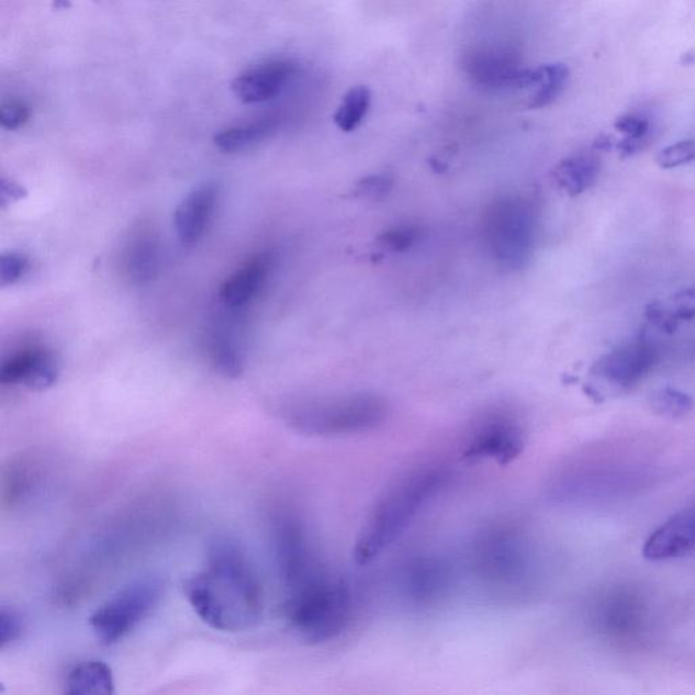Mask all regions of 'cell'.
<instances>
[{
	"instance_id": "d6a6232c",
	"label": "cell",
	"mask_w": 695,
	"mask_h": 695,
	"mask_svg": "<svg viewBox=\"0 0 695 695\" xmlns=\"http://www.w3.org/2000/svg\"><path fill=\"white\" fill-rule=\"evenodd\" d=\"M27 197V191L19 182L2 178L0 181V204L8 206Z\"/></svg>"
},
{
	"instance_id": "7402d4cb",
	"label": "cell",
	"mask_w": 695,
	"mask_h": 695,
	"mask_svg": "<svg viewBox=\"0 0 695 695\" xmlns=\"http://www.w3.org/2000/svg\"><path fill=\"white\" fill-rule=\"evenodd\" d=\"M371 90L360 85L349 89L335 113V123L344 132H352L363 123L371 107Z\"/></svg>"
},
{
	"instance_id": "e0dca14e",
	"label": "cell",
	"mask_w": 695,
	"mask_h": 695,
	"mask_svg": "<svg viewBox=\"0 0 695 695\" xmlns=\"http://www.w3.org/2000/svg\"><path fill=\"white\" fill-rule=\"evenodd\" d=\"M269 268H271V258L267 255L253 257L224 281L220 294L221 301L232 309L245 306L261 289Z\"/></svg>"
},
{
	"instance_id": "603a6c76",
	"label": "cell",
	"mask_w": 695,
	"mask_h": 695,
	"mask_svg": "<svg viewBox=\"0 0 695 695\" xmlns=\"http://www.w3.org/2000/svg\"><path fill=\"white\" fill-rule=\"evenodd\" d=\"M157 248L152 238L142 237L137 238L132 244L128 257H126V269L132 280L136 283L145 284L147 281L154 279L157 273Z\"/></svg>"
},
{
	"instance_id": "4fadbf2b",
	"label": "cell",
	"mask_w": 695,
	"mask_h": 695,
	"mask_svg": "<svg viewBox=\"0 0 695 695\" xmlns=\"http://www.w3.org/2000/svg\"><path fill=\"white\" fill-rule=\"evenodd\" d=\"M657 363V354L644 344L625 347L603 356L591 369V373L613 388L630 389Z\"/></svg>"
},
{
	"instance_id": "9a60e30c",
	"label": "cell",
	"mask_w": 695,
	"mask_h": 695,
	"mask_svg": "<svg viewBox=\"0 0 695 695\" xmlns=\"http://www.w3.org/2000/svg\"><path fill=\"white\" fill-rule=\"evenodd\" d=\"M695 550V507L672 516L648 537L642 556L665 561L691 554Z\"/></svg>"
},
{
	"instance_id": "f1b7e54d",
	"label": "cell",
	"mask_w": 695,
	"mask_h": 695,
	"mask_svg": "<svg viewBox=\"0 0 695 695\" xmlns=\"http://www.w3.org/2000/svg\"><path fill=\"white\" fill-rule=\"evenodd\" d=\"M31 108L21 101L4 102L0 108V125L5 131H19L31 120Z\"/></svg>"
},
{
	"instance_id": "ba28073f",
	"label": "cell",
	"mask_w": 695,
	"mask_h": 695,
	"mask_svg": "<svg viewBox=\"0 0 695 695\" xmlns=\"http://www.w3.org/2000/svg\"><path fill=\"white\" fill-rule=\"evenodd\" d=\"M526 430L515 413L505 410L485 412L470 425L462 441V458L469 462L508 464L522 456Z\"/></svg>"
},
{
	"instance_id": "6da1fadb",
	"label": "cell",
	"mask_w": 695,
	"mask_h": 695,
	"mask_svg": "<svg viewBox=\"0 0 695 695\" xmlns=\"http://www.w3.org/2000/svg\"><path fill=\"white\" fill-rule=\"evenodd\" d=\"M186 595L212 629L237 634L260 621V582L244 548L232 538H216L210 545L205 570L188 580Z\"/></svg>"
},
{
	"instance_id": "5bb4252c",
	"label": "cell",
	"mask_w": 695,
	"mask_h": 695,
	"mask_svg": "<svg viewBox=\"0 0 695 695\" xmlns=\"http://www.w3.org/2000/svg\"><path fill=\"white\" fill-rule=\"evenodd\" d=\"M59 378L54 354L43 348H26L11 356L0 369V383L22 384L33 392L48 390Z\"/></svg>"
},
{
	"instance_id": "83f0119b",
	"label": "cell",
	"mask_w": 695,
	"mask_h": 695,
	"mask_svg": "<svg viewBox=\"0 0 695 695\" xmlns=\"http://www.w3.org/2000/svg\"><path fill=\"white\" fill-rule=\"evenodd\" d=\"M29 269V258L21 253H5L0 257V287L14 285L24 278Z\"/></svg>"
},
{
	"instance_id": "ac0fdd59",
	"label": "cell",
	"mask_w": 695,
	"mask_h": 695,
	"mask_svg": "<svg viewBox=\"0 0 695 695\" xmlns=\"http://www.w3.org/2000/svg\"><path fill=\"white\" fill-rule=\"evenodd\" d=\"M568 80H570V70L561 63L530 68L525 89L530 90L531 93L528 97L527 108L541 109L551 105L565 90Z\"/></svg>"
},
{
	"instance_id": "cb8c5ba5",
	"label": "cell",
	"mask_w": 695,
	"mask_h": 695,
	"mask_svg": "<svg viewBox=\"0 0 695 695\" xmlns=\"http://www.w3.org/2000/svg\"><path fill=\"white\" fill-rule=\"evenodd\" d=\"M210 358L217 372L227 378H238L244 372V361L229 338L215 335L210 341Z\"/></svg>"
},
{
	"instance_id": "f546056e",
	"label": "cell",
	"mask_w": 695,
	"mask_h": 695,
	"mask_svg": "<svg viewBox=\"0 0 695 695\" xmlns=\"http://www.w3.org/2000/svg\"><path fill=\"white\" fill-rule=\"evenodd\" d=\"M418 229L416 227H395L389 229L379 237V243L389 250L402 251L410 249L418 238Z\"/></svg>"
},
{
	"instance_id": "8992f818",
	"label": "cell",
	"mask_w": 695,
	"mask_h": 695,
	"mask_svg": "<svg viewBox=\"0 0 695 695\" xmlns=\"http://www.w3.org/2000/svg\"><path fill=\"white\" fill-rule=\"evenodd\" d=\"M160 597L162 583L158 579L136 580L97 608L90 617L91 629L102 644H116L145 621Z\"/></svg>"
},
{
	"instance_id": "484cf974",
	"label": "cell",
	"mask_w": 695,
	"mask_h": 695,
	"mask_svg": "<svg viewBox=\"0 0 695 695\" xmlns=\"http://www.w3.org/2000/svg\"><path fill=\"white\" fill-rule=\"evenodd\" d=\"M693 160H695V137L668 146L657 155V164L664 170L681 168Z\"/></svg>"
},
{
	"instance_id": "277c9868",
	"label": "cell",
	"mask_w": 695,
	"mask_h": 695,
	"mask_svg": "<svg viewBox=\"0 0 695 695\" xmlns=\"http://www.w3.org/2000/svg\"><path fill=\"white\" fill-rule=\"evenodd\" d=\"M473 572L495 595H522L534 576L530 541L520 527L498 525L485 528L470 551Z\"/></svg>"
},
{
	"instance_id": "d4e9b609",
	"label": "cell",
	"mask_w": 695,
	"mask_h": 695,
	"mask_svg": "<svg viewBox=\"0 0 695 695\" xmlns=\"http://www.w3.org/2000/svg\"><path fill=\"white\" fill-rule=\"evenodd\" d=\"M649 404L658 415L670 418L685 416L694 407L691 395L672 388L657 390L649 397Z\"/></svg>"
},
{
	"instance_id": "7c38bea8",
	"label": "cell",
	"mask_w": 695,
	"mask_h": 695,
	"mask_svg": "<svg viewBox=\"0 0 695 695\" xmlns=\"http://www.w3.org/2000/svg\"><path fill=\"white\" fill-rule=\"evenodd\" d=\"M596 623L610 639L635 641L644 630L646 608L639 597L628 591H616L596 607Z\"/></svg>"
},
{
	"instance_id": "9c48e42d",
	"label": "cell",
	"mask_w": 695,
	"mask_h": 695,
	"mask_svg": "<svg viewBox=\"0 0 695 695\" xmlns=\"http://www.w3.org/2000/svg\"><path fill=\"white\" fill-rule=\"evenodd\" d=\"M274 548L285 594L307 587L330 574L313 547L306 527L295 515L284 514L276 520Z\"/></svg>"
},
{
	"instance_id": "30bf717a",
	"label": "cell",
	"mask_w": 695,
	"mask_h": 695,
	"mask_svg": "<svg viewBox=\"0 0 695 695\" xmlns=\"http://www.w3.org/2000/svg\"><path fill=\"white\" fill-rule=\"evenodd\" d=\"M301 72L299 63L291 59H273L249 68L233 80L232 90L240 102L262 103L281 94L292 79Z\"/></svg>"
},
{
	"instance_id": "7a4b0ae2",
	"label": "cell",
	"mask_w": 695,
	"mask_h": 695,
	"mask_svg": "<svg viewBox=\"0 0 695 695\" xmlns=\"http://www.w3.org/2000/svg\"><path fill=\"white\" fill-rule=\"evenodd\" d=\"M448 470L441 464L424 463L395 479L373 503L354 549L355 561L365 565L393 547L445 490Z\"/></svg>"
},
{
	"instance_id": "5b68a950",
	"label": "cell",
	"mask_w": 695,
	"mask_h": 695,
	"mask_svg": "<svg viewBox=\"0 0 695 695\" xmlns=\"http://www.w3.org/2000/svg\"><path fill=\"white\" fill-rule=\"evenodd\" d=\"M284 616L299 639L310 644L329 642L352 621V591L343 579L327 574L307 587L285 594Z\"/></svg>"
},
{
	"instance_id": "4316f807",
	"label": "cell",
	"mask_w": 695,
	"mask_h": 695,
	"mask_svg": "<svg viewBox=\"0 0 695 695\" xmlns=\"http://www.w3.org/2000/svg\"><path fill=\"white\" fill-rule=\"evenodd\" d=\"M25 623L21 614L11 606L0 608V649L15 644L24 635Z\"/></svg>"
},
{
	"instance_id": "3957f363",
	"label": "cell",
	"mask_w": 695,
	"mask_h": 695,
	"mask_svg": "<svg viewBox=\"0 0 695 695\" xmlns=\"http://www.w3.org/2000/svg\"><path fill=\"white\" fill-rule=\"evenodd\" d=\"M284 421L299 434L317 438H346L381 427L388 405L371 393H350L295 402L285 407Z\"/></svg>"
},
{
	"instance_id": "4dcf8cb0",
	"label": "cell",
	"mask_w": 695,
	"mask_h": 695,
	"mask_svg": "<svg viewBox=\"0 0 695 695\" xmlns=\"http://www.w3.org/2000/svg\"><path fill=\"white\" fill-rule=\"evenodd\" d=\"M392 187L393 180L389 176H370L359 181L356 193L361 198L379 199L384 197Z\"/></svg>"
},
{
	"instance_id": "e575fe53",
	"label": "cell",
	"mask_w": 695,
	"mask_h": 695,
	"mask_svg": "<svg viewBox=\"0 0 695 695\" xmlns=\"http://www.w3.org/2000/svg\"><path fill=\"white\" fill-rule=\"evenodd\" d=\"M54 5L56 9H70L71 2L70 0H54Z\"/></svg>"
},
{
	"instance_id": "1f68e13d",
	"label": "cell",
	"mask_w": 695,
	"mask_h": 695,
	"mask_svg": "<svg viewBox=\"0 0 695 695\" xmlns=\"http://www.w3.org/2000/svg\"><path fill=\"white\" fill-rule=\"evenodd\" d=\"M616 130L621 132L625 137H635V139H647L649 132V123L646 119L636 116V114H625V116L618 117Z\"/></svg>"
},
{
	"instance_id": "8fae6325",
	"label": "cell",
	"mask_w": 695,
	"mask_h": 695,
	"mask_svg": "<svg viewBox=\"0 0 695 695\" xmlns=\"http://www.w3.org/2000/svg\"><path fill=\"white\" fill-rule=\"evenodd\" d=\"M401 587L406 599L417 606L438 605L452 587L451 568L439 557H418L402 572Z\"/></svg>"
},
{
	"instance_id": "ffe728a7",
	"label": "cell",
	"mask_w": 695,
	"mask_h": 695,
	"mask_svg": "<svg viewBox=\"0 0 695 695\" xmlns=\"http://www.w3.org/2000/svg\"><path fill=\"white\" fill-rule=\"evenodd\" d=\"M66 693L71 695H111L114 693L112 669L100 660L75 665L68 672Z\"/></svg>"
},
{
	"instance_id": "52a82bcc",
	"label": "cell",
	"mask_w": 695,
	"mask_h": 695,
	"mask_svg": "<svg viewBox=\"0 0 695 695\" xmlns=\"http://www.w3.org/2000/svg\"><path fill=\"white\" fill-rule=\"evenodd\" d=\"M485 235L492 255L505 268L526 266L536 239V220L525 200L503 199L487 211Z\"/></svg>"
},
{
	"instance_id": "836d02e7",
	"label": "cell",
	"mask_w": 695,
	"mask_h": 695,
	"mask_svg": "<svg viewBox=\"0 0 695 695\" xmlns=\"http://www.w3.org/2000/svg\"><path fill=\"white\" fill-rule=\"evenodd\" d=\"M677 301L688 302L695 306V285L688 287L686 290H682L680 294H676Z\"/></svg>"
},
{
	"instance_id": "2e32d148",
	"label": "cell",
	"mask_w": 695,
	"mask_h": 695,
	"mask_svg": "<svg viewBox=\"0 0 695 695\" xmlns=\"http://www.w3.org/2000/svg\"><path fill=\"white\" fill-rule=\"evenodd\" d=\"M217 187L214 182L201 183L183 199L175 212V226L178 238L186 246L197 245L205 232L214 212Z\"/></svg>"
},
{
	"instance_id": "d6986e66",
	"label": "cell",
	"mask_w": 695,
	"mask_h": 695,
	"mask_svg": "<svg viewBox=\"0 0 695 695\" xmlns=\"http://www.w3.org/2000/svg\"><path fill=\"white\" fill-rule=\"evenodd\" d=\"M601 162L595 155L578 154L560 162L553 171L557 187L568 197L576 198L594 186Z\"/></svg>"
},
{
	"instance_id": "44dd1931",
	"label": "cell",
	"mask_w": 695,
	"mask_h": 695,
	"mask_svg": "<svg viewBox=\"0 0 695 695\" xmlns=\"http://www.w3.org/2000/svg\"><path fill=\"white\" fill-rule=\"evenodd\" d=\"M278 126L279 122L273 117L232 126V128L217 132L214 136V145L224 154L245 152V149L260 145L264 141L269 139L278 130Z\"/></svg>"
}]
</instances>
